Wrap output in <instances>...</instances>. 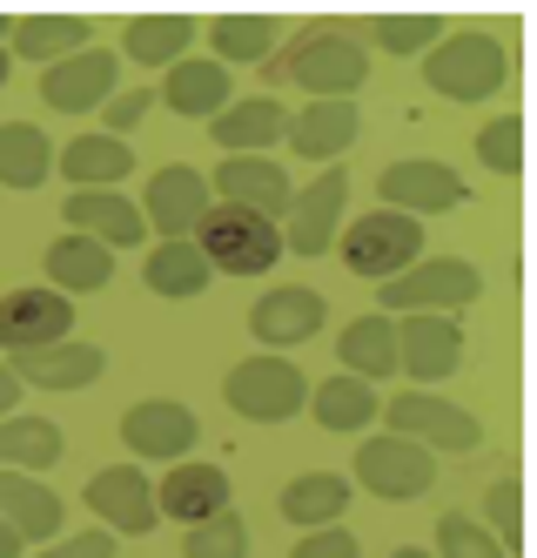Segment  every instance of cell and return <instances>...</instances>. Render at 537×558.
Returning a JSON list of instances; mask_svg holds the SVG:
<instances>
[{
    "label": "cell",
    "mask_w": 537,
    "mask_h": 558,
    "mask_svg": "<svg viewBox=\"0 0 537 558\" xmlns=\"http://www.w3.org/2000/svg\"><path fill=\"white\" fill-rule=\"evenodd\" d=\"M282 129H289V108H282L276 95L229 101L216 122H209V135H216V148H222V155H269V148L282 142Z\"/></svg>",
    "instance_id": "d4e9b609"
},
{
    "label": "cell",
    "mask_w": 537,
    "mask_h": 558,
    "mask_svg": "<svg viewBox=\"0 0 537 558\" xmlns=\"http://www.w3.org/2000/svg\"><path fill=\"white\" fill-rule=\"evenodd\" d=\"M8 34H14V21H8V14H0V48H8Z\"/></svg>",
    "instance_id": "681fc988"
},
{
    "label": "cell",
    "mask_w": 537,
    "mask_h": 558,
    "mask_svg": "<svg viewBox=\"0 0 537 558\" xmlns=\"http://www.w3.org/2000/svg\"><path fill=\"white\" fill-rule=\"evenodd\" d=\"M8 371L21 377V390H88L108 377V350L101 343H48V350H27V356H8Z\"/></svg>",
    "instance_id": "ffe728a7"
},
{
    "label": "cell",
    "mask_w": 537,
    "mask_h": 558,
    "mask_svg": "<svg viewBox=\"0 0 537 558\" xmlns=\"http://www.w3.org/2000/svg\"><path fill=\"white\" fill-rule=\"evenodd\" d=\"M148 108H155V88H114V95L101 101V135H114V142H129V129L142 122Z\"/></svg>",
    "instance_id": "b9f144b4"
},
{
    "label": "cell",
    "mask_w": 537,
    "mask_h": 558,
    "mask_svg": "<svg viewBox=\"0 0 537 558\" xmlns=\"http://www.w3.org/2000/svg\"><path fill=\"white\" fill-rule=\"evenodd\" d=\"M350 498H356L350 477H337V471H303V477H289V485H282L276 511H282L296 532H322V525H343Z\"/></svg>",
    "instance_id": "484cf974"
},
{
    "label": "cell",
    "mask_w": 537,
    "mask_h": 558,
    "mask_svg": "<svg viewBox=\"0 0 537 558\" xmlns=\"http://www.w3.org/2000/svg\"><path fill=\"white\" fill-rule=\"evenodd\" d=\"M430 558H511V551L490 538L471 511H443V518H437V551H430Z\"/></svg>",
    "instance_id": "ab89813d"
},
{
    "label": "cell",
    "mask_w": 537,
    "mask_h": 558,
    "mask_svg": "<svg viewBox=\"0 0 537 558\" xmlns=\"http://www.w3.org/2000/svg\"><path fill=\"white\" fill-rule=\"evenodd\" d=\"M21 411V377L8 371V356H0V417H14Z\"/></svg>",
    "instance_id": "f6af8a7d"
},
{
    "label": "cell",
    "mask_w": 537,
    "mask_h": 558,
    "mask_svg": "<svg viewBox=\"0 0 537 558\" xmlns=\"http://www.w3.org/2000/svg\"><path fill=\"white\" fill-rule=\"evenodd\" d=\"M88 21L81 14H27V21H14V54L21 61H40V68H54V61H68V54H81L88 48Z\"/></svg>",
    "instance_id": "d6a6232c"
},
{
    "label": "cell",
    "mask_w": 537,
    "mask_h": 558,
    "mask_svg": "<svg viewBox=\"0 0 537 558\" xmlns=\"http://www.w3.org/2000/svg\"><path fill=\"white\" fill-rule=\"evenodd\" d=\"M477 162L490 175H524V114H490L477 129Z\"/></svg>",
    "instance_id": "f35d334b"
},
{
    "label": "cell",
    "mask_w": 537,
    "mask_h": 558,
    "mask_svg": "<svg viewBox=\"0 0 537 558\" xmlns=\"http://www.w3.org/2000/svg\"><path fill=\"white\" fill-rule=\"evenodd\" d=\"M350 216V169L329 162L309 189L289 195V216H282V256H329V243L343 235Z\"/></svg>",
    "instance_id": "9c48e42d"
},
{
    "label": "cell",
    "mask_w": 537,
    "mask_h": 558,
    "mask_svg": "<svg viewBox=\"0 0 537 558\" xmlns=\"http://www.w3.org/2000/svg\"><path fill=\"white\" fill-rule=\"evenodd\" d=\"M356 485L369 498H390V505H410L437 485V458L410 437H363L356 445Z\"/></svg>",
    "instance_id": "30bf717a"
},
{
    "label": "cell",
    "mask_w": 537,
    "mask_h": 558,
    "mask_svg": "<svg viewBox=\"0 0 537 558\" xmlns=\"http://www.w3.org/2000/svg\"><path fill=\"white\" fill-rule=\"evenodd\" d=\"M337 250H343V269L350 276H363V283H390V276H403L410 263L424 256V222H410L396 209H377V216L343 222Z\"/></svg>",
    "instance_id": "8992f818"
},
{
    "label": "cell",
    "mask_w": 537,
    "mask_h": 558,
    "mask_svg": "<svg viewBox=\"0 0 537 558\" xmlns=\"http://www.w3.org/2000/svg\"><path fill=\"white\" fill-rule=\"evenodd\" d=\"M390 558H430V551H424V545H396Z\"/></svg>",
    "instance_id": "7dc6e473"
},
{
    "label": "cell",
    "mask_w": 537,
    "mask_h": 558,
    "mask_svg": "<svg viewBox=\"0 0 537 558\" xmlns=\"http://www.w3.org/2000/svg\"><path fill=\"white\" fill-rule=\"evenodd\" d=\"M329 437H356V430H369L377 424V411H383V397L369 390V384H356V377H322V384H309V404H303Z\"/></svg>",
    "instance_id": "f1b7e54d"
},
{
    "label": "cell",
    "mask_w": 537,
    "mask_h": 558,
    "mask_svg": "<svg viewBox=\"0 0 537 558\" xmlns=\"http://www.w3.org/2000/svg\"><path fill=\"white\" fill-rule=\"evenodd\" d=\"M182 558H249V525H242V511L229 505L216 518H202V525H188Z\"/></svg>",
    "instance_id": "74e56055"
},
{
    "label": "cell",
    "mask_w": 537,
    "mask_h": 558,
    "mask_svg": "<svg viewBox=\"0 0 537 558\" xmlns=\"http://www.w3.org/2000/svg\"><path fill=\"white\" fill-rule=\"evenodd\" d=\"M383 424H390V437H410V445H424L430 458H464V451L484 445V424L437 390H396L383 404Z\"/></svg>",
    "instance_id": "5b68a950"
},
{
    "label": "cell",
    "mask_w": 537,
    "mask_h": 558,
    "mask_svg": "<svg viewBox=\"0 0 537 558\" xmlns=\"http://www.w3.org/2000/svg\"><path fill=\"white\" fill-rule=\"evenodd\" d=\"M222 390H229V411L249 417V424H289V417H303V404H309V377L289 364V356H269V350L242 356Z\"/></svg>",
    "instance_id": "52a82bcc"
},
{
    "label": "cell",
    "mask_w": 537,
    "mask_h": 558,
    "mask_svg": "<svg viewBox=\"0 0 537 558\" xmlns=\"http://www.w3.org/2000/svg\"><path fill=\"white\" fill-rule=\"evenodd\" d=\"M54 175V142L40 122H8L0 129V189H40Z\"/></svg>",
    "instance_id": "e575fe53"
},
{
    "label": "cell",
    "mask_w": 537,
    "mask_h": 558,
    "mask_svg": "<svg viewBox=\"0 0 537 558\" xmlns=\"http://www.w3.org/2000/svg\"><path fill=\"white\" fill-rule=\"evenodd\" d=\"M61 451H68L61 424L34 417V411L0 417V471H27V477H40L48 464H61Z\"/></svg>",
    "instance_id": "4dcf8cb0"
},
{
    "label": "cell",
    "mask_w": 537,
    "mask_h": 558,
    "mask_svg": "<svg viewBox=\"0 0 537 558\" xmlns=\"http://www.w3.org/2000/svg\"><path fill=\"white\" fill-rule=\"evenodd\" d=\"M61 216L74 222V235H88V243H101V250H135L142 235H148L142 209L121 189H74Z\"/></svg>",
    "instance_id": "7402d4cb"
},
{
    "label": "cell",
    "mask_w": 537,
    "mask_h": 558,
    "mask_svg": "<svg viewBox=\"0 0 537 558\" xmlns=\"http://www.w3.org/2000/svg\"><path fill=\"white\" fill-rule=\"evenodd\" d=\"M188 243L202 250V263L222 269V276H269L282 256V229L269 216H249L235 203H209V216L195 222Z\"/></svg>",
    "instance_id": "3957f363"
},
{
    "label": "cell",
    "mask_w": 537,
    "mask_h": 558,
    "mask_svg": "<svg viewBox=\"0 0 537 558\" xmlns=\"http://www.w3.org/2000/svg\"><path fill=\"white\" fill-rule=\"evenodd\" d=\"M142 283H148L155 296H169V303H188V296H202V290L216 283V269L202 263L195 243H155L148 263H142Z\"/></svg>",
    "instance_id": "836d02e7"
},
{
    "label": "cell",
    "mask_w": 537,
    "mask_h": 558,
    "mask_svg": "<svg viewBox=\"0 0 537 558\" xmlns=\"http://www.w3.org/2000/svg\"><path fill=\"white\" fill-rule=\"evenodd\" d=\"M121 445L135 458H155V464H182L195 445H202V424L188 404H169V397H142L121 417Z\"/></svg>",
    "instance_id": "2e32d148"
},
{
    "label": "cell",
    "mask_w": 537,
    "mask_h": 558,
    "mask_svg": "<svg viewBox=\"0 0 537 558\" xmlns=\"http://www.w3.org/2000/svg\"><path fill=\"white\" fill-rule=\"evenodd\" d=\"M276 14H216L209 21V41H216V61L222 68H235V61H249V68H263V61H276Z\"/></svg>",
    "instance_id": "d590c367"
},
{
    "label": "cell",
    "mask_w": 537,
    "mask_h": 558,
    "mask_svg": "<svg viewBox=\"0 0 537 558\" xmlns=\"http://www.w3.org/2000/svg\"><path fill=\"white\" fill-rule=\"evenodd\" d=\"M209 195H222V203L249 209V216L282 222V216H289V195H296V182H289V169L276 162V155H222V169H216Z\"/></svg>",
    "instance_id": "e0dca14e"
},
{
    "label": "cell",
    "mask_w": 537,
    "mask_h": 558,
    "mask_svg": "<svg viewBox=\"0 0 537 558\" xmlns=\"http://www.w3.org/2000/svg\"><path fill=\"white\" fill-rule=\"evenodd\" d=\"M21 551H27V545L14 538V525H8V518H0V558H21Z\"/></svg>",
    "instance_id": "bcb514c9"
},
{
    "label": "cell",
    "mask_w": 537,
    "mask_h": 558,
    "mask_svg": "<svg viewBox=\"0 0 537 558\" xmlns=\"http://www.w3.org/2000/svg\"><path fill=\"white\" fill-rule=\"evenodd\" d=\"M471 203V182L437 162V155H403V162H390L377 175V209H396L410 222H424V216H443V209H464Z\"/></svg>",
    "instance_id": "ba28073f"
},
{
    "label": "cell",
    "mask_w": 537,
    "mask_h": 558,
    "mask_svg": "<svg viewBox=\"0 0 537 558\" xmlns=\"http://www.w3.org/2000/svg\"><path fill=\"white\" fill-rule=\"evenodd\" d=\"M477 525L517 558V545H524V485L517 477H498V485H490V518H477Z\"/></svg>",
    "instance_id": "60d3db41"
},
{
    "label": "cell",
    "mask_w": 537,
    "mask_h": 558,
    "mask_svg": "<svg viewBox=\"0 0 537 558\" xmlns=\"http://www.w3.org/2000/svg\"><path fill=\"white\" fill-rule=\"evenodd\" d=\"M8 74H14V54H8V48H0V88H8Z\"/></svg>",
    "instance_id": "c3c4849f"
},
{
    "label": "cell",
    "mask_w": 537,
    "mask_h": 558,
    "mask_svg": "<svg viewBox=\"0 0 537 558\" xmlns=\"http://www.w3.org/2000/svg\"><path fill=\"white\" fill-rule=\"evenodd\" d=\"M289 558H363V545L350 525H322V532H303Z\"/></svg>",
    "instance_id": "7bdbcfd3"
},
{
    "label": "cell",
    "mask_w": 537,
    "mask_h": 558,
    "mask_svg": "<svg viewBox=\"0 0 537 558\" xmlns=\"http://www.w3.org/2000/svg\"><path fill=\"white\" fill-rule=\"evenodd\" d=\"M54 169H61L74 189H121V175L135 169V148L114 142V135H74V142H61Z\"/></svg>",
    "instance_id": "f546056e"
},
{
    "label": "cell",
    "mask_w": 537,
    "mask_h": 558,
    "mask_svg": "<svg viewBox=\"0 0 537 558\" xmlns=\"http://www.w3.org/2000/svg\"><path fill=\"white\" fill-rule=\"evenodd\" d=\"M369 41H377L383 54H430L437 41H443V21L437 14H377L369 21Z\"/></svg>",
    "instance_id": "8d00e7d4"
},
{
    "label": "cell",
    "mask_w": 537,
    "mask_h": 558,
    "mask_svg": "<svg viewBox=\"0 0 537 558\" xmlns=\"http://www.w3.org/2000/svg\"><path fill=\"white\" fill-rule=\"evenodd\" d=\"M263 82L269 88L276 82H296L309 101H350L369 82V54H363V41H356L350 27L316 21V27H303L296 41H289L282 61H263Z\"/></svg>",
    "instance_id": "6da1fadb"
},
{
    "label": "cell",
    "mask_w": 537,
    "mask_h": 558,
    "mask_svg": "<svg viewBox=\"0 0 537 558\" xmlns=\"http://www.w3.org/2000/svg\"><path fill=\"white\" fill-rule=\"evenodd\" d=\"M377 290H383V316H457L484 296V269L464 256H417Z\"/></svg>",
    "instance_id": "277c9868"
},
{
    "label": "cell",
    "mask_w": 537,
    "mask_h": 558,
    "mask_svg": "<svg viewBox=\"0 0 537 558\" xmlns=\"http://www.w3.org/2000/svg\"><path fill=\"white\" fill-rule=\"evenodd\" d=\"M322 324H329V303H322V290H309V283H276V290L256 296V310H249V337H256L269 356L309 343Z\"/></svg>",
    "instance_id": "9a60e30c"
},
{
    "label": "cell",
    "mask_w": 537,
    "mask_h": 558,
    "mask_svg": "<svg viewBox=\"0 0 537 558\" xmlns=\"http://www.w3.org/2000/svg\"><path fill=\"white\" fill-rule=\"evenodd\" d=\"M114 545H121V538L95 525V532H74V538H61V545H40L34 558H114Z\"/></svg>",
    "instance_id": "ee69618b"
},
{
    "label": "cell",
    "mask_w": 537,
    "mask_h": 558,
    "mask_svg": "<svg viewBox=\"0 0 537 558\" xmlns=\"http://www.w3.org/2000/svg\"><path fill=\"white\" fill-rule=\"evenodd\" d=\"M74 337V296L48 290V283H27L0 296V356H27V350H48Z\"/></svg>",
    "instance_id": "8fae6325"
},
{
    "label": "cell",
    "mask_w": 537,
    "mask_h": 558,
    "mask_svg": "<svg viewBox=\"0 0 537 558\" xmlns=\"http://www.w3.org/2000/svg\"><path fill=\"white\" fill-rule=\"evenodd\" d=\"M424 82H430V95H443V101L477 108V101H490V95L511 82V48H504L490 27L443 34V41L424 54Z\"/></svg>",
    "instance_id": "7a4b0ae2"
},
{
    "label": "cell",
    "mask_w": 537,
    "mask_h": 558,
    "mask_svg": "<svg viewBox=\"0 0 537 558\" xmlns=\"http://www.w3.org/2000/svg\"><path fill=\"white\" fill-rule=\"evenodd\" d=\"M155 101H169V114H188V122H216V114L235 101V74L216 54H182L169 74H161Z\"/></svg>",
    "instance_id": "d6986e66"
},
{
    "label": "cell",
    "mask_w": 537,
    "mask_h": 558,
    "mask_svg": "<svg viewBox=\"0 0 537 558\" xmlns=\"http://www.w3.org/2000/svg\"><path fill=\"white\" fill-rule=\"evenodd\" d=\"M0 518L14 525L21 545H54L61 538V492H48L40 477L27 471H0Z\"/></svg>",
    "instance_id": "cb8c5ba5"
},
{
    "label": "cell",
    "mask_w": 537,
    "mask_h": 558,
    "mask_svg": "<svg viewBox=\"0 0 537 558\" xmlns=\"http://www.w3.org/2000/svg\"><path fill=\"white\" fill-rule=\"evenodd\" d=\"M88 511L101 518V532H114V538H148L161 525L155 485H148L142 464H108V471H95L88 477Z\"/></svg>",
    "instance_id": "4fadbf2b"
},
{
    "label": "cell",
    "mask_w": 537,
    "mask_h": 558,
    "mask_svg": "<svg viewBox=\"0 0 537 558\" xmlns=\"http://www.w3.org/2000/svg\"><path fill=\"white\" fill-rule=\"evenodd\" d=\"M155 511L169 518V525H202V518H216L229 511V471L222 464H169V477L155 485Z\"/></svg>",
    "instance_id": "44dd1931"
},
{
    "label": "cell",
    "mask_w": 537,
    "mask_h": 558,
    "mask_svg": "<svg viewBox=\"0 0 537 558\" xmlns=\"http://www.w3.org/2000/svg\"><path fill=\"white\" fill-rule=\"evenodd\" d=\"M337 356H343V377H356L369 390H377L383 377H396V316L369 310V316H356V324H343Z\"/></svg>",
    "instance_id": "4316f807"
},
{
    "label": "cell",
    "mask_w": 537,
    "mask_h": 558,
    "mask_svg": "<svg viewBox=\"0 0 537 558\" xmlns=\"http://www.w3.org/2000/svg\"><path fill=\"white\" fill-rule=\"evenodd\" d=\"M209 203H216V195H209V175L169 162V169H155V175H148V195H142L135 209H142V222L161 235V243H188L195 222L209 216Z\"/></svg>",
    "instance_id": "7c38bea8"
},
{
    "label": "cell",
    "mask_w": 537,
    "mask_h": 558,
    "mask_svg": "<svg viewBox=\"0 0 537 558\" xmlns=\"http://www.w3.org/2000/svg\"><path fill=\"white\" fill-rule=\"evenodd\" d=\"M114 74H121V61L108 48H81L54 68H40V101L61 114H101V101L114 95Z\"/></svg>",
    "instance_id": "ac0fdd59"
},
{
    "label": "cell",
    "mask_w": 537,
    "mask_h": 558,
    "mask_svg": "<svg viewBox=\"0 0 537 558\" xmlns=\"http://www.w3.org/2000/svg\"><path fill=\"white\" fill-rule=\"evenodd\" d=\"M40 269H48V290L61 296H88V290H108V276H114V250L88 243V235H54L48 256H40Z\"/></svg>",
    "instance_id": "83f0119b"
},
{
    "label": "cell",
    "mask_w": 537,
    "mask_h": 558,
    "mask_svg": "<svg viewBox=\"0 0 537 558\" xmlns=\"http://www.w3.org/2000/svg\"><path fill=\"white\" fill-rule=\"evenodd\" d=\"M356 129H363V114H356V101H309V108H296L289 114V129H282V142L303 155V162H337V155L356 142Z\"/></svg>",
    "instance_id": "603a6c76"
},
{
    "label": "cell",
    "mask_w": 537,
    "mask_h": 558,
    "mask_svg": "<svg viewBox=\"0 0 537 558\" xmlns=\"http://www.w3.org/2000/svg\"><path fill=\"white\" fill-rule=\"evenodd\" d=\"M195 41V21L188 14H135L121 27V61L135 68H175Z\"/></svg>",
    "instance_id": "1f68e13d"
},
{
    "label": "cell",
    "mask_w": 537,
    "mask_h": 558,
    "mask_svg": "<svg viewBox=\"0 0 537 558\" xmlns=\"http://www.w3.org/2000/svg\"><path fill=\"white\" fill-rule=\"evenodd\" d=\"M457 364H464L457 316H396V371L417 384V390L457 377Z\"/></svg>",
    "instance_id": "5bb4252c"
}]
</instances>
